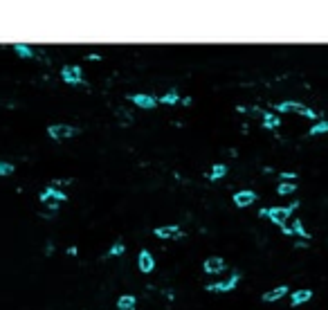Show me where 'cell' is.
<instances>
[{"label": "cell", "mask_w": 328, "mask_h": 310, "mask_svg": "<svg viewBox=\"0 0 328 310\" xmlns=\"http://www.w3.org/2000/svg\"><path fill=\"white\" fill-rule=\"evenodd\" d=\"M117 308L119 310H135L137 308V299H135L133 295H121L119 299H117Z\"/></svg>", "instance_id": "obj_14"}, {"label": "cell", "mask_w": 328, "mask_h": 310, "mask_svg": "<svg viewBox=\"0 0 328 310\" xmlns=\"http://www.w3.org/2000/svg\"><path fill=\"white\" fill-rule=\"evenodd\" d=\"M274 110H279V112H297V115L308 117V119H315V117H317V112L310 110L308 106H304V103H299V101H290V99H288V101L277 103Z\"/></svg>", "instance_id": "obj_2"}, {"label": "cell", "mask_w": 328, "mask_h": 310, "mask_svg": "<svg viewBox=\"0 0 328 310\" xmlns=\"http://www.w3.org/2000/svg\"><path fill=\"white\" fill-rule=\"evenodd\" d=\"M119 121H121V126H128L130 121H133V117H130V115H126V112H121V110H119Z\"/></svg>", "instance_id": "obj_24"}, {"label": "cell", "mask_w": 328, "mask_h": 310, "mask_svg": "<svg viewBox=\"0 0 328 310\" xmlns=\"http://www.w3.org/2000/svg\"><path fill=\"white\" fill-rule=\"evenodd\" d=\"M292 209H295V205L292 207H270V209H261L259 214L268 216V218L272 220L274 225H279V227H286L292 218Z\"/></svg>", "instance_id": "obj_1"}, {"label": "cell", "mask_w": 328, "mask_h": 310, "mask_svg": "<svg viewBox=\"0 0 328 310\" xmlns=\"http://www.w3.org/2000/svg\"><path fill=\"white\" fill-rule=\"evenodd\" d=\"M61 79L65 81V83H70V85L81 83V81H83V72H81L79 65H65L61 70Z\"/></svg>", "instance_id": "obj_6"}, {"label": "cell", "mask_w": 328, "mask_h": 310, "mask_svg": "<svg viewBox=\"0 0 328 310\" xmlns=\"http://www.w3.org/2000/svg\"><path fill=\"white\" fill-rule=\"evenodd\" d=\"M124 252H126V245H124V243H121V241H117L115 245H110V250H108V254H110V256H121V254H124Z\"/></svg>", "instance_id": "obj_22"}, {"label": "cell", "mask_w": 328, "mask_h": 310, "mask_svg": "<svg viewBox=\"0 0 328 310\" xmlns=\"http://www.w3.org/2000/svg\"><path fill=\"white\" fill-rule=\"evenodd\" d=\"M76 133H79V128H74L70 124H52L47 128V135L52 139H67V137H74Z\"/></svg>", "instance_id": "obj_4"}, {"label": "cell", "mask_w": 328, "mask_h": 310, "mask_svg": "<svg viewBox=\"0 0 328 310\" xmlns=\"http://www.w3.org/2000/svg\"><path fill=\"white\" fill-rule=\"evenodd\" d=\"M38 200L43 202V205H47V207H52V209H56V207L61 205L63 200H67V196L61 191V189L54 187V184H49L47 189H43V191H40Z\"/></svg>", "instance_id": "obj_3"}, {"label": "cell", "mask_w": 328, "mask_h": 310, "mask_svg": "<svg viewBox=\"0 0 328 310\" xmlns=\"http://www.w3.org/2000/svg\"><path fill=\"white\" fill-rule=\"evenodd\" d=\"M288 290H290V288H288V286H277V288H272V290L263 292V301H268V304H272V301L283 299V297L288 295Z\"/></svg>", "instance_id": "obj_13"}, {"label": "cell", "mask_w": 328, "mask_h": 310, "mask_svg": "<svg viewBox=\"0 0 328 310\" xmlns=\"http://www.w3.org/2000/svg\"><path fill=\"white\" fill-rule=\"evenodd\" d=\"M324 133H328V119L317 121V124H315L313 128L308 130V135H313V137H317V135H324Z\"/></svg>", "instance_id": "obj_18"}, {"label": "cell", "mask_w": 328, "mask_h": 310, "mask_svg": "<svg viewBox=\"0 0 328 310\" xmlns=\"http://www.w3.org/2000/svg\"><path fill=\"white\" fill-rule=\"evenodd\" d=\"M130 101H133L137 108H142V110H153L155 103H157V99L151 97V94H146V92H135L133 97H130Z\"/></svg>", "instance_id": "obj_7"}, {"label": "cell", "mask_w": 328, "mask_h": 310, "mask_svg": "<svg viewBox=\"0 0 328 310\" xmlns=\"http://www.w3.org/2000/svg\"><path fill=\"white\" fill-rule=\"evenodd\" d=\"M254 200H256V193H254V191H250V189L234 193V205L241 207V209H243V207H250Z\"/></svg>", "instance_id": "obj_10"}, {"label": "cell", "mask_w": 328, "mask_h": 310, "mask_svg": "<svg viewBox=\"0 0 328 310\" xmlns=\"http://www.w3.org/2000/svg\"><path fill=\"white\" fill-rule=\"evenodd\" d=\"M202 268H205L207 274H218V272H223V270H225V261L220 259V256H209Z\"/></svg>", "instance_id": "obj_12"}, {"label": "cell", "mask_w": 328, "mask_h": 310, "mask_svg": "<svg viewBox=\"0 0 328 310\" xmlns=\"http://www.w3.org/2000/svg\"><path fill=\"white\" fill-rule=\"evenodd\" d=\"M153 234H155L157 238H162V241H169V238H180V236H182V232H180L178 225H162V227L153 229Z\"/></svg>", "instance_id": "obj_8"}, {"label": "cell", "mask_w": 328, "mask_h": 310, "mask_svg": "<svg viewBox=\"0 0 328 310\" xmlns=\"http://www.w3.org/2000/svg\"><path fill=\"white\" fill-rule=\"evenodd\" d=\"M290 229H292V236H301V238H310V234H308V229L304 227V220L301 218H292V223H290Z\"/></svg>", "instance_id": "obj_16"}, {"label": "cell", "mask_w": 328, "mask_h": 310, "mask_svg": "<svg viewBox=\"0 0 328 310\" xmlns=\"http://www.w3.org/2000/svg\"><path fill=\"white\" fill-rule=\"evenodd\" d=\"M160 101L164 103V106H175V103L180 101V94L175 92V90H171V92H166V94H162L160 97Z\"/></svg>", "instance_id": "obj_19"}, {"label": "cell", "mask_w": 328, "mask_h": 310, "mask_svg": "<svg viewBox=\"0 0 328 310\" xmlns=\"http://www.w3.org/2000/svg\"><path fill=\"white\" fill-rule=\"evenodd\" d=\"M13 49H16V54H18V56H22V58H31V56H34V49H31L29 45L18 43V45H13Z\"/></svg>", "instance_id": "obj_21"}, {"label": "cell", "mask_w": 328, "mask_h": 310, "mask_svg": "<svg viewBox=\"0 0 328 310\" xmlns=\"http://www.w3.org/2000/svg\"><path fill=\"white\" fill-rule=\"evenodd\" d=\"M11 173H13L11 162H0V175H11Z\"/></svg>", "instance_id": "obj_23"}, {"label": "cell", "mask_w": 328, "mask_h": 310, "mask_svg": "<svg viewBox=\"0 0 328 310\" xmlns=\"http://www.w3.org/2000/svg\"><path fill=\"white\" fill-rule=\"evenodd\" d=\"M313 299V290H308V288H301V290H295L290 295V306H301V304H308V301Z\"/></svg>", "instance_id": "obj_11"}, {"label": "cell", "mask_w": 328, "mask_h": 310, "mask_svg": "<svg viewBox=\"0 0 328 310\" xmlns=\"http://www.w3.org/2000/svg\"><path fill=\"white\" fill-rule=\"evenodd\" d=\"M295 189H297L295 182H279L277 193L279 196H290V193H295Z\"/></svg>", "instance_id": "obj_20"}, {"label": "cell", "mask_w": 328, "mask_h": 310, "mask_svg": "<svg viewBox=\"0 0 328 310\" xmlns=\"http://www.w3.org/2000/svg\"><path fill=\"white\" fill-rule=\"evenodd\" d=\"M279 124H281V119H279L272 110H265V117H263V121H261V126H263V128H279Z\"/></svg>", "instance_id": "obj_17"}, {"label": "cell", "mask_w": 328, "mask_h": 310, "mask_svg": "<svg viewBox=\"0 0 328 310\" xmlns=\"http://www.w3.org/2000/svg\"><path fill=\"white\" fill-rule=\"evenodd\" d=\"M137 265H139V272L151 274L155 270V259H153V254L148 250H142L137 256Z\"/></svg>", "instance_id": "obj_9"}, {"label": "cell", "mask_w": 328, "mask_h": 310, "mask_svg": "<svg viewBox=\"0 0 328 310\" xmlns=\"http://www.w3.org/2000/svg\"><path fill=\"white\" fill-rule=\"evenodd\" d=\"M225 175H227V164H214L211 171L207 173V178H209L211 182H218V180L225 178Z\"/></svg>", "instance_id": "obj_15"}, {"label": "cell", "mask_w": 328, "mask_h": 310, "mask_svg": "<svg viewBox=\"0 0 328 310\" xmlns=\"http://www.w3.org/2000/svg\"><path fill=\"white\" fill-rule=\"evenodd\" d=\"M238 279H241V277L234 272V274H229L225 281H218V283H211V286H207V290H209V292H232V290H236Z\"/></svg>", "instance_id": "obj_5"}]
</instances>
